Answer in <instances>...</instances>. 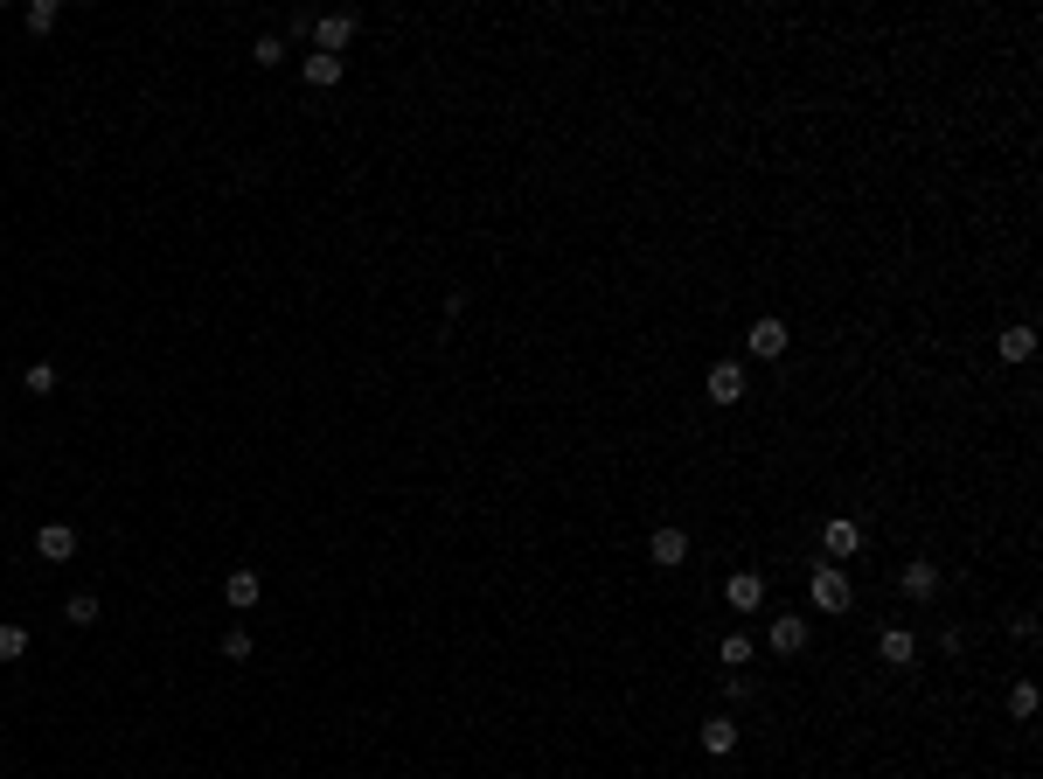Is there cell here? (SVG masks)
I'll return each mask as SVG.
<instances>
[{
    "instance_id": "obj_11",
    "label": "cell",
    "mask_w": 1043,
    "mask_h": 779,
    "mask_svg": "<svg viewBox=\"0 0 1043 779\" xmlns=\"http://www.w3.org/2000/svg\"><path fill=\"white\" fill-rule=\"evenodd\" d=\"M877 654H884L891 668H911V661H918V640H911L904 626H884V633H877Z\"/></svg>"
},
{
    "instance_id": "obj_3",
    "label": "cell",
    "mask_w": 1043,
    "mask_h": 779,
    "mask_svg": "<svg viewBox=\"0 0 1043 779\" xmlns=\"http://www.w3.org/2000/svg\"><path fill=\"white\" fill-rule=\"evenodd\" d=\"M703 390H710V404H745V362H710Z\"/></svg>"
},
{
    "instance_id": "obj_15",
    "label": "cell",
    "mask_w": 1043,
    "mask_h": 779,
    "mask_svg": "<svg viewBox=\"0 0 1043 779\" xmlns=\"http://www.w3.org/2000/svg\"><path fill=\"white\" fill-rule=\"evenodd\" d=\"M703 752H717V759L738 752V724H731V717H710V724H703Z\"/></svg>"
},
{
    "instance_id": "obj_1",
    "label": "cell",
    "mask_w": 1043,
    "mask_h": 779,
    "mask_svg": "<svg viewBox=\"0 0 1043 779\" xmlns=\"http://www.w3.org/2000/svg\"><path fill=\"white\" fill-rule=\"evenodd\" d=\"M807 599H814V613H849L856 592H849V578H842L835 564H821V571L807 578Z\"/></svg>"
},
{
    "instance_id": "obj_12",
    "label": "cell",
    "mask_w": 1043,
    "mask_h": 779,
    "mask_svg": "<svg viewBox=\"0 0 1043 779\" xmlns=\"http://www.w3.org/2000/svg\"><path fill=\"white\" fill-rule=\"evenodd\" d=\"M258 592H265V585H258V571H230V578H223V599H230L237 613H251V606H258Z\"/></svg>"
},
{
    "instance_id": "obj_5",
    "label": "cell",
    "mask_w": 1043,
    "mask_h": 779,
    "mask_svg": "<svg viewBox=\"0 0 1043 779\" xmlns=\"http://www.w3.org/2000/svg\"><path fill=\"white\" fill-rule=\"evenodd\" d=\"M313 42H320V56H341L355 42V14H313Z\"/></svg>"
},
{
    "instance_id": "obj_17",
    "label": "cell",
    "mask_w": 1043,
    "mask_h": 779,
    "mask_svg": "<svg viewBox=\"0 0 1043 779\" xmlns=\"http://www.w3.org/2000/svg\"><path fill=\"white\" fill-rule=\"evenodd\" d=\"M21 654H28V626L0 620V661H21Z\"/></svg>"
},
{
    "instance_id": "obj_7",
    "label": "cell",
    "mask_w": 1043,
    "mask_h": 779,
    "mask_svg": "<svg viewBox=\"0 0 1043 779\" xmlns=\"http://www.w3.org/2000/svg\"><path fill=\"white\" fill-rule=\"evenodd\" d=\"M904 599H918V606L939 599V564H932V557H911V564H904Z\"/></svg>"
},
{
    "instance_id": "obj_14",
    "label": "cell",
    "mask_w": 1043,
    "mask_h": 779,
    "mask_svg": "<svg viewBox=\"0 0 1043 779\" xmlns=\"http://www.w3.org/2000/svg\"><path fill=\"white\" fill-rule=\"evenodd\" d=\"M1037 355V327L1023 320V327H1002V362H1030Z\"/></svg>"
},
{
    "instance_id": "obj_4",
    "label": "cell",
    "mask_w": 1043,
    "mask_h": 779,
    "mask_svg": "<svg viewBox=\"0 0 1043 779\" xmlns=\"http://www.w3.org/2000/svg\"><path fill=\"white\" fill-rule=\"evenodd\" d=\"M807 633H814V626L800 620V613H772V626H765V647H772V654H800V647H807Z\"/></svg>"
},
{
    "instance_id": "obj_10",
    "label": "cell",
    "mask_w": 1043,
    "mask_h": 779,
    "mask_svg": "<svg viewBox=\"0 0 1043 779\" xmlns=\"http://www.w3.org/2000/svg\"><path fill=\"white\" fill-rule=\"evenodd\" d=\"M724 599H731L738 613H758V606H765V578H758V571H738V578L724 585Z\"/></svg>"
},
{
    "instance_id": "obj_19",
    "label": "cell",
    "mask_w": 1043,
    "mask_h": 779,
    "mask_svg": "<svg viewBox=\"0 0 1043 779\" xmlns=\"http://www.w3.org/2000/svg\"><path fill=\"white\" fill-rule=\"evenodd\" d=\"M279 56H286L279 35H258V42H251V63H258V70H279Z\"/></svg>"
},
{
    "instance_id": "obj_21",
    "label": "cell",
    "mask_w": 1043,
    "mask_h": 779,
    "mask_svg": "<svg viewBox=\"0 0 1043 779\" xmlns=\"http://www.w3.org/2000/svg\"><path fill=\"white\" fill-rule=\"evenodd\" d=\"M223 654H230V661H251V633L230 626V633H223Z\"/></svg>"
},
{
    "instance_id": "obj_2",
    "label": "cell",
    "mask_w": 1043,
    "mask_h": 779,
    "mask_svg": "<svg viewBox=\"0 0 1043 779\" xmlns=\"http://www.w3.org/2000/svg\"><path fill=\"white\" fill-rule=\"evenodd\" d=\"M745 348L758 362H779V355H786V320H779V313H758L745 327Z\"/></svg>"
},
{
    "instance_id": "obj_23",
    "label": "cell",
    "mask_w": 1043,
    "mask_h": 779,
    "mask_svg": "<svg viewBox=\"0 0 1043 779\" xmlns=\"http://www.w3.org/2000/svg\"><path fill=\"white\" fill-rule=\"evenodd\" d=\"M724 661H731V668H745V661H751V640H745V633H724Z\"/></svg>"
},
{
    "instance_id": "obj_16",
    "label": "cell",
    "mask_w": 1043,
    "mask_h": 779,
    "mask_svg": "<svg viewBox=\"0 0 1043 779\" xmlns=\"http://www.w3.org/2000/svg\"><path fill=\"white\" fill-rule=\"evenodd\" d=\"M63 620L70 626H98V592H70V599H63Z\"/></svg>"
},
{
    "instance_id": "obj_6",
    "label": "cell",
    "mask_w": 1043,
    "mask_h": 779,
    "mask_svg": "<svg viewBox=\"0 0 1043 779\" xmlns=\"http://www.w3.org/2000/svg\"><path fill=\"white\" fill-rule=\"evenodd\" d=\"M35 557L70 564V557H77V529H70V522H42V529H35Z\"/></svg>"
},
{
    "instance_id": "obj_20",
    "label": "cell",
    "mask_w": 1043,
    "mask_h": 779,
    "mask_svg": "<svg viewBox=\"0 0 1043 779\" xmlns=\"http://www.w3.org/2000/svg\"><path fill=\"white\" fill-rule=\"evenodd\" d=\"M21 383H28V397H49V390H56V369H49V362H35Z\"/></svg>"
},
{
    "instance_id": "obj_8",
    "label": "cell",
    "mask_w": 1043,
    "mask_h": 779,
    "mask_svg": "<svg viewBox=\"0 0 1043 779\" xmlns=\"http://www.w3.org/2000/svg\"><path fill=\"white\" fill-rule=\"evenodd\" d=\"M647 557H654L661 571H675V564H689V536H682V529H654V536H647Z\"/></svg>"
},
{
    "instance_id": "obj_13",
    "label": "cell",
    "mask_w": 1043,
    "mask_h": 779,
    "mask_svg": "<svg viewBox=\"0 0 1043 779\" xmlns=\"http://www.w3.org/2000/svg\"><path fill=\"white\" fill-rule=\"evenodd\" d=\"M299 77H306L313 91H327V84H341V56H320V49H313V56L299 63Z\"/></svg>"
},
{
    "instance_id": "obj_22",
    "label": "cell",
    "mask_w": 1043,
    "mask_h": 779,
    "mask_svg": "<svg viewBox=\"0 0 1043 779\" xmlns=\"http://www.w3.org/2000/svg\"><path fill=\"white\" fill-rule=\"evenodd\" d=\"M1009 710H1016V717H1037V689L1016 682V689H1009Z\"/></svg>"
},
{
    "instance_id": "obj_18",
    "label": "cell",
    "mask_w": 1043,
    "mask_h": 779,
    "mask_svg": "<svg viewBox=\"0 0 1043 779\" xmlns=\"http://www.w3.org/2000/svg\"><path fill=\"white\" fill-rule=\"evenodd\" d=\"M56 21H63V7H56V0H28V28H35V35H49Z\"/></svg>"
},
{
    "instance_id": "obj_9",
    "label": "cell",
    "mask_w": 1043,
    "mask_h": 779,
    "mask_svg": "<svg viewBox=\"0 0 1043 779\" xmlns=\"http://www.w3.org/2000/svg\"><path fill=\"white\" fill-rule=\"evenodd\" d=\"M821 550H828V557H856V550H863V529H856L849 515H835V522L821 529Z\"/></svg>"
}]
</instances>
